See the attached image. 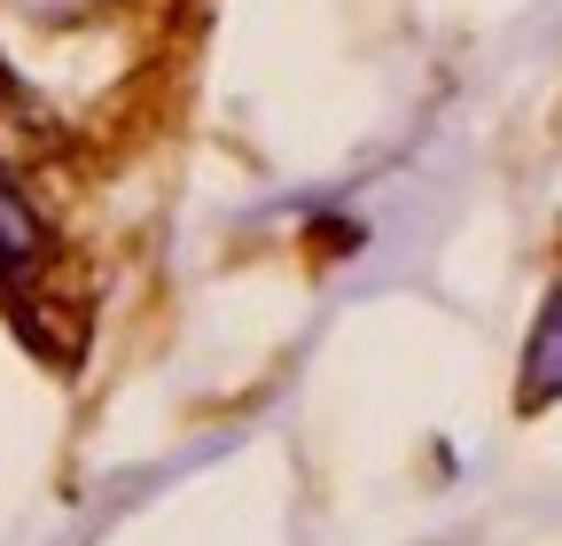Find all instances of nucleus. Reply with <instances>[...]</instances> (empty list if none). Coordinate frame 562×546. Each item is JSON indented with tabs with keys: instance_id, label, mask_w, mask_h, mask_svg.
Segmentation results:
<instances>
[{
	"instance_id": "obj_1",
	"label": "nucleus",
	"mask_w": 562,
	"mask_h": 546,
	"mask_svg": "<svg viewBox=\"0 0 562 546\" xmlns=\"http://www.w3.org/2000/svg\"><path fill=\"white\" fill-rule=\"evenodd\" d=\"M47 258H55V235H47V219H40V203L0 172V305H24L32 289L24 282H40L47 273Z\"/></svg>"
},
{
	"instance_id": "obj_2",
	"label": "nucleus",
	"mask_w": 562,
	"mask_h": 546,
	"mask_svg": "<svg viewBox=\"0 0 562 546\" xmlns=\"http://www.w3.org/2000/svg\"><path fill=\"white\" fill-rule=\"evenodd\" d=\"M547 398H562V282L547 289V312L524 344V406H547Z\"/></svg>"
}]
</instances>
